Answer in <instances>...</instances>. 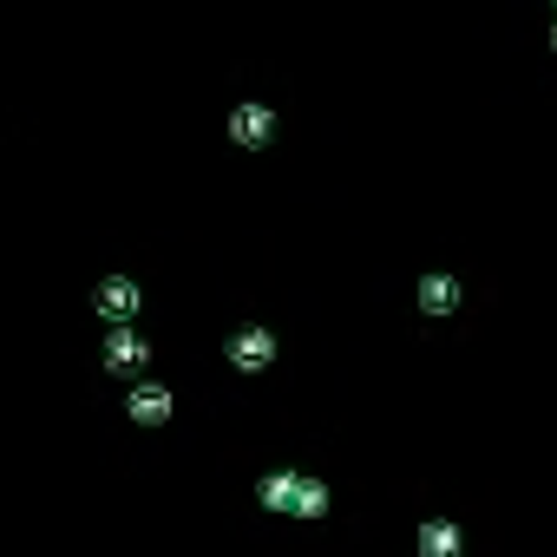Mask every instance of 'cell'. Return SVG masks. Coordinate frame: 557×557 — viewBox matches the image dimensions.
I'll return each instance as SVG.
<instances>
[{
  "label": "cell",
  "mask_w": 557,
  "mask_h": 557,
  "mask_svg": "<svg viewBox=\"0 0 557 557\" xmlns=\"http://www.w3.org/2000/svg\"><path fill=\"white\" fill-rule=\"evenodd\" d=\"M131 302H138L131 282H106V289H98V309H106V315H131Z\"/></svg>",
  "instance_id": "obj_1"
},
{
  "label": "cell",
  "mask_w": 557,
  "mask_h": 557,
  "mask_svg": "<svg viewBox=\"0 0 557 557\" xmlns=\"http://www.w3.org/2000/svg\"><path fill=\"white\" fill-rule=\"evenodd\" d=\"M138 361H145V348L131 341V334H118V341L106 348V367H138Z\"/></svg>",
  "instance_id": "obj_2"
},
{
  "label": "cell",
  "mask_w": 557,
  "mask_h": 557,
  "mask_svg": "<svg viewBox=\"0 0 557 557\" xmlns=\"http://www.w3.org/2000/svg\"><path fill=\"white\" fill-rule=\"evenodd\" d=\"M164 407H171V400H164L158 387H145V394L131 400V413H138V420H164Z\"/></svg>",
  "instance_id": "obj_3"
},
{
  "label": "cell",
  "mask_w": 557,
  "mask_h": 557,
  "mask_svg": "<svg viewBox=\"0 0 557 557\" xmlns=\"http://www.w3.org/2000/svg\"><path fill=\"white\" fill-rule=\"evenodd\" d=\"M263 354H269V341H263V334H243V341H236V361H243V367H256Z\"/></svg>",
  "instance_id": "obj_4"
},
{
  "label": "cell",
  "mask_w": 557,
  "mask_h": 557,
  "mask_svg": "<svg viewBox=\"0 0 557 557\" xmlns=\"http://www.w3.org/2000/svg\"><path fill=\"white\" fill-rule=\"evenodd\" d=\"M263 131H269L263 112H236V138H263Z\"/></svg>",
  "instance_id": "obj_5"
}]
</instances>
